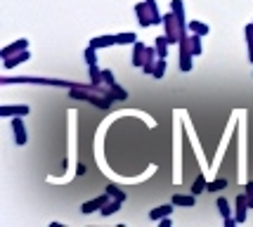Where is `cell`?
<instances>
[{
  "label": "cell",
  "instance_id": "cell-25",
  "mask_svg": "<svg viewBox=\"0 0 253 227\" xmlns=\"http://www.w3.org/2000/svg\"><path fill=\"white\" fill-rule=\"evenodd\" d=\"M244 36H246V45H249V59L253 62V24H249V26H246Z\"/></svg>",
  "mask_w": 253,
  "mask_h": 227
},
{
  "label": "cell",
  "instance_id": "cell-11",
  "mask_svg": "<svg viewBox=\"0 0 253 227\" xmlns=\"http://www.w3.org/2000/svg\"><path fill=\"white\" fill-rule=\"evenodd\" d=\"M173 206L175 204H164V206H159V208H152V211H149V220H152V223H161L164 218L173 216Z\"/></svg>",
  "mask_w": 253,
  "mask_h": 227
},
{
  "label": "cell",
  "instance_id": "cell-22",
  "mask_svg": "<svg viewBox=\"0 0 253 227\" xmlns=\"http://www.w3.org/2000/svg\"><path fill=\"white\" fill-rule=\"evenodd\" d=\"M83 57H85V64L88 66H95L97 64V47L88 45V47H85V52H83Z\"/></svg>",
  "mask_w": 253,
  "mask_h": 227
},
{
  "label": "cell",
  "instance_id": "cell-28",
  "mask_svg": "<svg viewBox=\"0 0 253 227\" xmlns=\"http://www.w3.org/2000/svg\"><path fill=\"white\" fill-rule=\"evenodd\" d=\"M161 227H173V220H170V216L161 220Z\"/></svg>",
  "mask_w": 253,
  "mask_h": 227
},
{
  "label": "cell",
  "instance_id": "cell-8",
  "mask_svg": "<svg viewBox=\"0 0 253 227\" xmlns=\"http://www.w3.org/2000/svg\"><path fill=\"white\" fill-rule=\"evenodd\" d=\"M147 50H149V45L140 43V41L132 45V57H130L132 66H140V69H142V66H144V59H147Z\"/></svg>",
  "mask_w": 253,
  "mask_h": 227
},
{
  "label": "cell",
  "instance_id": "cell-12",
  "mask_svg": "<svg viewBox=\"0 0 253 227\" xmlns=\"http://www.w3.org/2000/svg\"><path fill=\"white\" fill-rule=\"evenodd\" d=\"M249 199H246V194H239L237 196V213H234V218H237V223H246V213H249Z\"/></svg>",
  "mask_w": 253,
  "mask_h": 227
},
{
  "label": "cell",
  "instance_id": "cell-27",
  "mask_svg": "<svg viewBox=\"0 0 253 227\" xmlns=\"http://www.w3.org/2000/svg\"><path fill=\"white\" fill-rule=\"evenodd\" d=\"M154 78H164L166 76V59H161V57H159V62H156V66H154Z\"/></svg>",
  "mask_w": 253,
  "mask_h": 227
},
{
  "label": "cell",
  "instance_id": "cell-16",
  "mask_svg": "<svg viewBox=\"0 0 253 227\" xmlns=\"http://www.w3.org/2000/svg\"><path fill=\"white\" fill-rule=\"evenodd\" d=\"M168 38H166V33L164 36H159V38H156L154 41V47H156V52H159V57H161V59H166V57H168Z\"/></svg>",
  "mask_w": 253,
  "mask_h": 227
},
{
  "label": "cell",
  "instance_id": "cell-23",
  "mask_svg": "<svg viewBox=\"0 0 253 227\" xmlns=\"http://www.w3.org/2000/svg\"><path fill=\"white\" fill-rule=\"evenodd\" d=\"M170 12L177 14L182 22H187V19H185V5H182V0H170Z\"/></svg>",
  "mask_w": 253,
  "mask_h": 227
},
{
  "label": "cell",
  "instance_id": "cell-2",
  "mask_svg": "<svg viewBox=\"0 0 253 227\" xmlns=\"http://www.w3.org/2000/svg\"><path fill=\"white\" fill-rule=\"evenodd\" d=\"M164 29H166V38H168V43H170V45H180L182 36L187 33V22H182L177 14L168 12V14L164 17Z\"/></svg>",
  "mask_w": 253,
  "mask_h": 227
},
{
  "label": "cell",
  "instance_id": "cell-3",
  "mask_svg": "<svg viewBox=\"0 0 253 227\" xmlns=\"http://www.w3.org/2000/svg\"><path fill=\"white\" fill-rule=\"evenodd\" d=\"M135 14H137V22L140 26H152V24H164V17L159 14L154 0H144L135 5Z\"/></svg>",
  "mask_w": 253,
  "mask_h": 227
},
{
  "label": "cell",
  "instance_id": "cell-15",
  "mask_svg": "<svg viewBox=\"0 0 253 227\" xmlns=\"http://www.w3.org/2000/svg\"><path fill=\"white\" fill-rule=\"evenodd\" d=\"M187 31H192V33H199V36H209V33H211V29H209V24H201V22H197V19H189V24H187Z\"/></svg>",
  "mask_w": 253,
  "mask_h": 227
},
{
  "label": "cell",
  "instance_id": "cell-29",
  "mask_svg": "<svg viewBox=\"0 0 253 227\" xmlns=\"http://www.w3.org/2000/svg\"><path fill=\"white\" fill-rule=\"evenodd\" d=\"M83 173H85V166L81 163V166H78V168H76V175H83Z\"/></svg>",
  "mask_w": 253,
  "mask_h": 227
},
{
  "label": "cell",
  "instance_id": "cell-13",
  "mask_svg": "<svg viewBox=\"0 0 253 227\" xmlns=\"http://www.w3.org/2000/svg\"><path fill=\"white\" fill-rule=\"evenodd\" d=\"M90 45L102 50V47H111V45H119V43H116V36H97V38L90 41Z\"/></svg>",
  "mask_w": 253,
  "mask_h": 227
},
{
  "label": "cell",
  "instance_id": "cell-5",
  "mask_svg": "<svg viewBox=\"0 0 253 227\" xmlns=\"http://www.w3.org/2000/svg\"><path fill=\"white\" fill-rule=\"evenodd\" d=\"M111 196L104 192V194H99V196H95V199H90V201H85V204L81 206V211L85 213V216H90V213H95V211H102V206L109 201Z\"/></svg>",
  "mask_w": 253,
  "mask_h": 227
},
{
  "label": "cell",
  "instance_id": "cell-21",
  "mask_svg": "<svg viewBox=\"0 0 253 227\" xmlns=\"http://www.w3.org/2000/svg\"><path fill=\"white\" fill-rule=\"evenodd\" d=\"M206 184H209L206 182V175H199L197 180H194V184H192V194L199 196L201 192H206Z\"/></svg>",
  "mask_w": 253,
  "mask_h": 227
},
{
  "label": "cell",
  "instance_id": "cell-7",
  "mask_svg": "<svg viewBox=\"0 0 253 227\" xmlns=\"http://www.w3.org/2000/svg\"><path fill=\"white\" fill-rule=\"evenodd\" d=\"M12 133H14V142H17L19 147H24V144H26V126H24L22 116H14V119H12Z\"/></svg>",
  "mask_w": 253,
  "mask_h": 227
},
{
  "label": "cell",
  "instance_id": "cell-9",
  "mask_svg": "<svg viewBox=\"0 0 253 227\" xmlns=\"http://www.w3.org/2000/svg\"><path fill=\"white\" fill-rule=\"evenodd\" d=\"M22 50H29V41H26V38H19V41L10 43L7 47H2V50H0V57H2V59H7V57L22 52Z\"/></svg>",
  "mask_w": 253,
  "mask_h": 227
},
{
  "label": "cell",
  "instance_id": "cell-24",
  "mask_svg": "<svg viewBox=\"0 0 253 227\" xmlns=\"http://www.w3.org/2000/svg\"><path fill=\"white\" fill-rule=\"evenodd\" d=\"M218 208H220V216H222V220H225V218H232L230 201H227L225 196H220V199H218Z\"/></svg>",
  "mask_w": 253,
  "mask_h": 227
},
{
  "label": "cell",
  "instance_id": "cell-26",
  "mask_svg": "<svg viewBox=\"0 0 253 227\" xmlns=\"http://www.w3.org/2000/svg\"><path fill=\"white\" fill-rule=\"evenodd\" d=\"M225 187H227V180H225V178H220V180H213V182L206 184V189H209V192H220V189H225Z\"/></svg>",
  "mask_w": 253,
  "mask_h": 227
},
{
  "label": "cell",
  "instance_id": "cell-1",
  "mask_svg": "<svg viewBox=\"0 0 253 227\" xmlns=\"http://www.w3.org/2000/svg\"><path fill=\"white\" fill-rule=\"evenodd\" d=\"M12 83H29V86H55V88H71L76 83L71 81H59V78H41V76H17V78H7L2 76L0 78V86H12Z\"/></svg>",
  "mask_w": 253,
  "mask_h": 227
},
{
  "label": "cell",
  "instance_id": "cell-6",
  "mask_svg": "<svg viewBox=\"0 0 253 227\" xmlns=\"http://www.w3.org/2000/svg\"><path fill=\"white\" fill-rule=\"evenodd\" d=\"M31 111V107L29 104H2L0 107V116H26Z\"/></svg>",
  "mask_w": 253,
  "mask_h": 227
},
{
  "label": "cell",
  "instance_id": "cell-18",
  "mask_svg": "<svg viewBox=\"0 0 253 227\" xmlns=\"http://www.w3.org/2000/svg\"><path fill=\"white\" fill-rule=\"evenodd\" d=\"M194 194H173V204L175 206H187V208H192L194 206Z\"/></svg>",
  "mask_w": 253,
  "mask_h": 227
},
{
  "label": "cell",
  "instance_id": "cell-4",
  "mask_svg": "<svg viewBox=\"0 0 253 227\" xmlns=\"http://www.w3.org/2000/svg\"><path fill=\"white\" fill-rule=\"evenodd\" d=\"M192 47H189V31L182 36V41H180V71L182 74H187L192 71Z\"/></svg>",
  "mask_w": 253,
  "mask_h": 227
},
{
  "label": "cell",
  "instance_id": "cell-14",
  "mask_svg": "<svg viewBox=\"0 0 253 227\" xmlns=\"http://www.w3.org/2000/svg\"><path fill=\"white\" fill-rule=\"evenodd\" d=\"M121 204L123 201H119V199H109L107 204L102 206V211H99V213H102L104 218L111 216V213H119V211H121Z\"/></svg>",
  "mask_w": 253,
  "mask_h": 227
},
{
  "label": "cell",
  "instance_id": "cell-10",
  "mask_svg": "<svg viewBox=\"0 0 253 227\" xmlns=\"http://www.w3.org/2000/svg\"><path fill=\"white\" fill-rule=\"evenodd\" d=\"M29 59H31V52H29V50H22V52H17V54H12V57H7V59H2V66H5V69H14V66L29 62Z\"/></svg>",
  "mask_w": 253,
  "mask_h": 227
},
{
  "label": "cell",
  "instance_id": "cell-17",
  "mask_svg": "<svg viewBox=\"0 0 253 227\" xmlns=\"http://www.w3.org/2000/svg\"><path fill=\"white\" fill-rule=\"evenodd\" d=\"M201 38H204V36H199V33H192V36H189V47H192V54H194V57H199V54L204 52Z\"/></svg>",
  "mask_w": 253,
  "mask_h": 227
},
{
  "label": "cell",
  "instance_id": "cell-19",
  "mask_svg": "<svg viewBox=\"0 0 253 227\" xmlns=\"http://www.w3.org/2000/svg\"><path fill=\"white\" fill-rule=\"evenodd\" d=\"M116 43L119 45H135L137 43V33H130V31L116 33Z\"/></svg>",
  "mask_w": 253,
  "mask_h": 227
},
{
  "label": "cell",
  "instance_id": "cell-20",
  "mask_svg": "<svg viewBox=\"0 0 253 227\" xmlns=\"http://www.w3.org/2000/svg\"><path fill=\"white\" fill-rule=\"evenodd\" d=\"M107 194L111 196V199H119V201H126V192H123L119 184H107Z\"/></svg>",
  "mask_w": 253,
  "mask_h": 227
}]
</instances>
